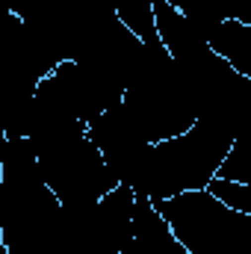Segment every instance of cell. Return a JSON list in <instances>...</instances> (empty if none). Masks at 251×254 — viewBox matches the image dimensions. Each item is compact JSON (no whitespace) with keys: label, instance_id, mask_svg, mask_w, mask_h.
<instances>
[{"label":"cell","instance_id":"6da1fadb","mask_svg":"<svg viewBox=\"0 0 251 254\" xmlns=\"http://www.w3.org/2000/svg\"><path fill=\"white\" fill-rule=\"evenodd\" d=\"M237 133L222 122L198 119L187 133L148 145L133 178L127 181L136 195L166 201L181 192L207 190L219 175Z\"/></svg>","mask_w":251,"mask_h":254},{"label":"cell","instance_id":"7a4b0ae2","mask_svg":"<svg viewBox=\"0 0 251 254\" xmlns=\"http://www.w3.org/2000/svg\"><path fill=\"white\" fill-rule=\"evenodd\" d=\"M189 254H251V216L228 207L210 190L154 201Z\"/></svg>","mask_w":251,"mask_h":254},{"label":"cell","instance_id":"3957f363","mask_svg":"<svg viewBox=\"0 0 251 254\" xmlns=\"http://www.w3.org/2000/svg\"><path fill=\"white\" fill-rule=\"evenodd\" d=\"M207 42L231 68L251 80V24L240 18H225L207 33Z\"/></svg>","mask_w":251,"mask_h":254},{"label":"cell","instance_id":"277c9868","mask_svg":"<svg viewBox=\"0 0 251 254\" xmlns=\"http://www.w3.org/2000/svg\"><path fill=\"white\" fill-rule=\"evenodd\" d=\"M110 9L127 30L148 48L166 51L157 33V15H154V0H110Z\"/></svg>","mask_w":251,"mask_h":254},{"label":"cell","instance_id":"5b68a950","mask_svg":"<svg viewBox=\"0 0 251 254\" xmlns=\"http://www.w3.org/2000/svg\"><path fill=\"white\" fill-rule=\"evenodd\" d=\"M216 178H228V181L251 187V125L237 133V139H234V145H231Z\"/></svg>","mask_w":251,"mask_h":254},{"label":"cell","instance_id":"8992f818","mask_svg":"<svg viewBox=\"0 0 251 254\" xmlns=\"http://www.w3.org/2000/svg\"><path fill=\"white\" fill-rule=\"evenodd\" d=\"M207 190L213 192L219 201H225L228 207L251 216V187L249 184H237V181H228V178H213Z\"/></svg>","mask_w":251,"mask_h":254}]
</instances>
